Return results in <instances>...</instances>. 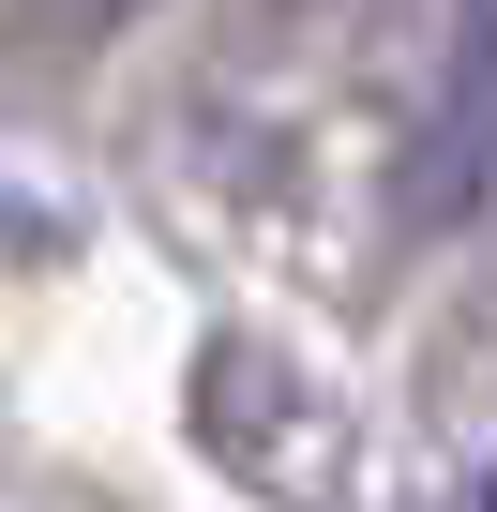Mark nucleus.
Returning <instances> with one entry per match:
<instances>
[{
    "label": "nucleus",
    "mask_w": 497,
    "mask_h": 512,
    "mask_svg": "<svg viewBox=\"0 0 497 512\" xmlns=\"http://www.w3.org/2000/svg\"><path fill=\"white\" fill-rule=\"evenodd\" d=\"M482 512H497V482H482Z\"/></svg>",
    "instance_id": "f03ea898"
},
{
    "label": "nucleus",
    "mask_w": 497,
    "mask_h": 512,
    "mask_svg": "<svg viewBox=\"0 0 497 512\" xmlns=\"http://www.w3.org/2000/svg\"><path fill=\"white\" fill-rule=\"evenodd\" d=\"M482 196H497V0H452V61H437L422 136H407V211L467 226Z\"/></svg>",
    "instance_id": "f257e3e1"
}]
</instances>
